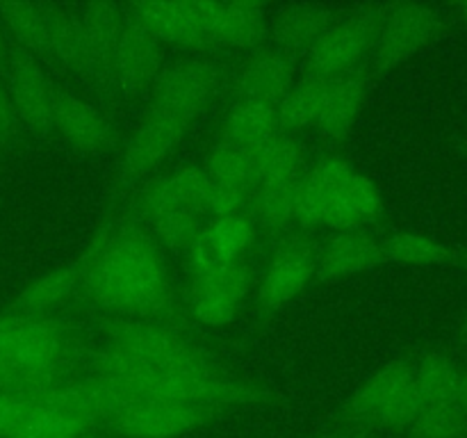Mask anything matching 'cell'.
Masks as SVG:
<instances>
[{
	"label": "cell",
	"mask_w": 467,
	"mask_h": 438,
	"mask_svg": "<svg viewBox=\"0 0 467 438\" xmlns=\"http://www.w3.org/2000/svg\"><path fill=\"white\" fill-rule=\"evenodd\" d=\"M80 287L96 304L123 318L173 328L176 299L153 237L135 226L105 228L78 265ZM178 331V328H173Z\"/></svg>",
	"instance_id": "6da1fadb"
},
{
	"label": "cell",
	"mask_w": 467,
	"mask_h": 438,
	"mask_svg": "<svg viewBox=\"0 0 467 438\" xmlns=\"http://www.w3.org/2000/svg\"><path fill=\"white\" fill-rule=\"evenodd\" d=\"M80 345L48 315L0 318V392L32 400L73 379Z\"/></svg>",
	"instance_id": "7a4b0ae2"
},
{
	"label": "cell",
	"mask_w": 467,
	"mask_h": 438,
	"mask_svg": "<svg viewBox=\"0 0 467 438\" xmlns=\"http://www.w3.org/2000/svg\"><path fill=\"white\" fill-rule=\"evenodd\" d=\"M103 422V402L89 377H73L44 395L32 397L14 438H89Z\"/></svg>",
	"instance_id": "3957f363"
},
{
	"label": "cell",
	"mask_w": 467,
	"mask_h": 438,
	"mask_svg": "<svg viewBox=\"0 0 467 438\" xmlns=\"http://www.w3.org/2000/svg\"><path fill=\"white\" fill-rule=\"evenodd\" d=\"M213 415L217 411L208 406L135 395L117 402L105 415L103 427L123 438H178L208 422Z\"/></svg>",
	"instance_id": "277c9868"
},
{
	"label": "cell",
	"mask_w": 467,
	"mask_h": 438,
	"mask_svg": "<svg viewBox=\"0 0 467 438\" xmlns=\"http://www.w3.org/2000/svg\"><path fill=\"white\" fill-rule=\"evenodd\" d=\"M420 404L415 370L409 363H390L369 377L347 402L345 415L356 422L406 429Z\"/></svg>",
	"instance_id": "5b68a950"
},
{
	"label": "cell",
	"mask_w": 467,
	"mask_h": 438,
	"mask_svg": "<svg viewBox=\"0 0 467 438\" xmlns=\"http://www.w3.org/2000/svg\"><path fill=\"white\" fill-rule=\"evenodd\" d=\"M383 7H365L345 18H336L306 53L308 76H342L356 71L360 59L368 57L377 35Z\"/></svg>",
	"instance_id": "8992f818"
},
{
	"label": "cell",
	"mask_w": 467,
	"mask_h": 438,
	"mask_svg": "<svg viewBox=\"0 0 467 438\" xmlns=\"http://www.w3.org/2000/svg\"><path fill=\"white\" fill-rule=\"evenodd\" d=\"M219 85V67L210 59L190 57L171 64L155 80L150 91L153 112L164 114L190 128V123L208 108Z\"/></svg>",
	"instance_id": "52a82bcc"
},
{
	"label": "cell",
	"mask_w": 467,
	"mask_h": 438,
	"mask_svg": "<svg viewBox=\"0 0 467 438\" xmlns=\"http://www.w3.org/2000/svg\"><path fill=\"white\" fill-rule=\"evenodd\" d=\"M438 30H441L438 14L427 5L404 3L383 7L369 50L372 71L383 73L406 62L420 48H424L438 35Z\"/></svg>",
	"instance_id": "ba28073f"
},
{
	"label": "cell",
	"mask_w": 467,
	"mask_h": 438,
	"mask_svg": "<svg viewBox=\"0 0 467 438\" xmlns=\"http://www.w3.org/2000/svg\"><path fill=\"white\" fill-rule=\"evenodd\" d=\"M249 265L244 260L222 265V267L194 272L187 287L190 313L208 327H223L240 310L249 292Z\"/></svg>",
	"instance_id": "9c48e42d"
},
{
	"label": "cell",
	"mask_w": 467,
	"mask_h": 438,
	"mask_svg": "<svg viewBox=\"0 0 467 438\" xmlns=\"http://www.w3.org/2000/svg\"><path fill=\"white\" fill-rule=\"evenodd\" d=\"M5 89L14 105L18 121L30 123L32 128H53V108L57 89L50 78L30 53H9L5 62Z\"/></svg>",
	"instance_id": "30bf717a"
},
{
	"label": "cell",
	"mask_w": 467,
	"mask_h": 438,
	"mask_svg": "<svg viewBox=\"0 0 467 438\" xmlns=\"http://www.w3.org/2000/svg\"><path fill=\"white\" fill-rule=\"evenodd\" d=\"M160 68H162V41L132 18L123 23L109 76H114L126 94H140L153 89L155 80L160 78Z\"/></svg>",
	"instance_id": "8fae6325"
},
{
	"label": "cell",
	"mask_w": 467,
	"mask_h": 438,
	"mask_svg": "<svg viewBox=\"0 0 467 438\" xmlns=\"http://www.w3.org/2000/svg\"><path fill=\"white\" fill-rule=\"evenodd\" d=\"M255 240V222L251 214H233V217L210 219L201 228L199 237L192 245L190 263L194 272L222 267V265L244 260V254Z\"/></svg>",
	"instance_id": "7c38bea8"
},
{
	"label": "cell",
	"mask_w": 467,
	"mask_h": 438,
	"mask_svg": "<svg viewBox=\"0 0 467 438\" xmlns=\"http://www.w3.org/2000/svg\"><path fill=\"white\" fill-rule=\"evenodd\" d=\"M317 254L308 242L292 240L285 242L274 254L267 272L258 287V301L263 308H281L287 301L295 299L310 278L315 276Z\"/></svg>",
	"instance_id": "4fadbf2b"
},
{
	"label": "cell",
	"mask_w": 467,
	"mask_h": 438,
	"mask_svg": "<svg viewBox=\"0 0 467 438\" xmlns=\"http://www.w3.org/2000/svg\"><path fill=\"white\" fill-rule=\"evenodd\" d=\"M187 128L164 114L149 110L141 119L140 126L132 132L130 141L123 153V173L126 178H144L153 173L164 160L171 155V151L181 144Z\"/></svg>",
	"instance_id": "5bb4252c"
},
{
	"label": "cell",
	"mask_w": 467,
	"mask_h": 438,
	"mask_svg": "<svg viewBox=\"0 0 467 438\" xmlns=\"http://www.w3.org/2000/svg\"><path fill=\"white\" fill-rule=\"evenodd\" d=\"M132 21L144 26L160 41L205 48L201 32L199 0H153V3L130 5Z\"/></svg>",
	"instance_id": "9a60e30c"
},
{
	"label": "cell",
	"mask_w": 467,
	"mask_h": 438,
	"mask_svg": "<svg viewBox=\"0 0 467 438\" xmlns=\"http://www.w3.org/2000/svg\"><path fill=\"white\" fill-rule=\"evenodd\" d=\"M237 99L244 103H260L278 108L292 89V67L276 48L251 53L242 62L235 80Z\"/></svg>",
	"instance_id": "2e32d148"
},
{
	"label": "cell",
	"mask_w": 467,
	"mask_h": 438,
	"mask_svg": "<svg viewBox=\"0 0 467 438\" xmlns=\"http://www.w3.org/2000/svg\"><path fill=\"white\" fill-rule=\"evenodd\" d=\"M381 260L386 258H383V245L377 235L365 228L342 231L328 237L327 245L317 251L315 274L324 281H333V278L365 272Z\"/></svg>",
	"instance_id": "e0dca14e"
},
{
	"label": "cell",
	"mask_w": 467,
	"mask_h": 438,
	"mask_svg": "<svg viewBox=\"0 0 467 438\" xmlns=\"http://www.w3.org/2000/svg\"><path fill=\"white\" fill-rule=\"evenodd\" d=\"M383 213V201L379 190L369 178L351 173L322 213V226L333 228L336 233L360 231L368 224L377 222Z\"/></svg>",
	"instance_id": "ac0fdd59"
},
{
	"label": "cell",
	"mask_w": 467,
	"mask_h": 438,
	"mask_svg": "<svg viewBox=\"0 0 467 438\" xmlns=\"http://www.w3.org/2000/svg\"><path fill=\"white\" fill-rule=\"evenodd\" d=\"M53 128L82 151H105L112 146V126L91 103L78 96L57 91L53 108Z\"/></svg>",
	"instance_id": "d6986e66"
},
{
	"label": "cell",
	"mask_w": 467,
	"mask_h": 438,
	"mask_svg": "<svg viewBox=\"0 0 467 438\" xmlns=\"http://www.w3.org/2000/svg\"><path fill=\"white\" fill-rule=\"evenodd\" d=\"M351 173L354 169L342 158H324L306 169L296 192V226L306 231L322 226L324 208Z\"/></svg>",
	"instance_id": "ffe728a7"
},
{
	"label": "cell",
	"mask_w": 467,
	"mask_h": 438,
	"mask_svg": "<svg viewBox=\"0 0 467 438\" xmlns=\"http://www.w3.org/2000/svg\"><path fill=\"white\" fill-rule=\"evenodd\" d=\"M304 173H278L255 181L249 203L255 226L260 224L272 231H290L296 226V192Z\"/></svg>",
	"instance_id": "44dd1931"
},
{
	"label": "cell",
	"mask_w": 467,
	"mask_h": 438,
	"mask_svg": "<svg viewBox=\"0 0 467 438\" xmlns=\"http://www.w3.org/2000/svg\"><path fill=\"white\" fill-rule=\"evenodd\" d=\"M85 39V71L109 73L119 35L123 30L121 9L112 3H89L78 7Z\"/></svg>",
	"instance_id": "7402d4cb"
},
{
	"label": "cell",
	"mask_w": 467,
	"mask_h": 438,
	"mask_svg": "<svg viewBox=\"0 0 467 438\" xmlns=\"http://www.w3.org/2000/svg\"><path fill=\"white\" fill-rule=\"evenodd\" d=\"M337 76H306L278 105V121L285 132L317 128L331 103Z\"/></svg>",
	"instance_id": "603a6c76"
},
{
	"label": "cell",
	"mask_w": 467,
	"mask_h": 438,
	"mask_svg": "<svg viewBox=\"0 0 467 438\" xmlns=\"http://www.w3.org/2000/svg\"><path fill=\"white\" fill-rule=\"evenodd\" d=\"M278 132H283V128L276 108L237 100L219 126V141L255 149L276 137Z\"/></svg>",
	"instance_id": "cb8c5ba5"
},
{
	"label": "cell",
	"mask_w": 467,
	"mask_h": 438,
	"mask_svg": "<svg viewBox=\"0 0 467 438\" xmlns=\"http://www.w3.org/2000/svg\"><path fill=\"white\" fill-rule=\"evenodd\" d=\"M267 30L265 9L258 3H219L214 7V48H249L263 39Z\"/></svg>",
	"instance_id": "d4e9b609"
},
{
	"label": "cell",
	"mask_w": 467,
	"mask_h": 438,
	"mask_svg": "<svg viewBox=\"0 0 467 438\" xmlns=\"http://www.w3.org/2000/svg\"><path fill=\"white\" fill-rule=\"evenodd\" d=\"M208 194L210 176L205 169L185 167L162 181L153 182L146 192L144 205H176V208L194 210V213L208 217Z\"/></svg>",
	"instance_id": "484cf974"
},
{
	"label": "cell",
	"mask_w": 467,
	"mask_h": 438,
	"mask_svg": "<svg viewBox=\"0 0 467 438\" xmlns=\"http://www.w3.org/2000/svg\"><path fill=\"white\" fill-rule=\"evenodd\" d=\"M365 94H368V80H365L363 73L351 71L337 76L331 103H328L322 123L317 126L324 140L342 141L349 135L351 126H354L360 110H363Z\"/></svg>",
	"instance_id": "4316f807"
},
{
	"label": "cell",
	"mask_w": 467,
	"mask_h": 438,
	"mask_svg": "<svg viewBox=\"0 0 467 438\" xmlns=\"http://www.w3.org/2000/svg\"><path fill=\"white\" fill-rule=\"evenodd\" d=\"M0 23L23 53H48V9L35 3H0Z\"/></svg>",
	"instance_id": "83f0119b"
},
{
	"label": "cell",
	"mask_w": 467,
	"mask_h": 438,
	"mask_svg": "<svg viewBox=\"0 0 467 438\" xmlns=\"http://www.w3.org/2000/svg\"><path fill=\"white\" fill-rule=\"evenodd\" d=\"M78 287H80V269H78V265L59 267L30 283L21 292L16 304L23 315H48L50 310L59 308L64 301L71 299Z\"/></svg>",
	"instance_id": "f1b7e54d"
},
{
	"label": "cell",
	"mask_w": 467,
	"mask_h": 438,
	"mask_svg": "<svg viewBox=\"0 0 467 438\" xmlns=\"http://www.w3.org/2000/svg\"><path fill=\"white\" fill-rule=\"evenodd\" d=\"M336 21L333 12L322 5H299V7L283 9L272 26V36L283 48H301L310 46L331 23Z\"/></svg>",
	"instance_id": "f546056e"
},
{
	"label": "cell",
	"mask_w": 467,
	"mask_h": 438,
	"mask_svg": "<svg viewBox=\"0 0 467 438\" xmlns=\"http://www.w3.org/2000/svg\"><path fill=\"white\" fill-rule=\"evenodd\" d=\"M48 9V55L68 68L85 71V39L78 7L53 5Z\"/></svg>",
	"instance_id": "4dcf8cb0"
},
{
	"label": "cell",
	"mask_w": 467,
	"mask_h": 438,
	"mask_svg": "<svg viewBox=\"0 0 467 438\" xmlns=\"http://www.w3.org/2000/svg\"><path fill=\"white\" fill-rule=\"evenodd\" d=\"M406 429L415 438H459L467 429V415L456 400H420Z\"/></svg>",
	"instance_id": "1f68e13d"
},
{
	"label": "cell",
	"mask_w": 467,
	"mask_h": 438,
	"mask_svg": "<svg viewBox=\"0 0 467 438\" xmlns=\"http://www.w3.org/2000/svg\"><path fill=\"white\" fill-rule=\"evenodd\" d=\"M149 213L158 240L171 251H190L205 226L203 214L176 205H150Z\"/></svg>",
	"instance_id": "d6a6232c"
},
{
	"label": "cell",
	"mask_w": 467,
	"mask_h": 438,
	"mask_svg": "<svg viewBox=\"0 0 467 438\" xmlns=\"http://www.w3.org/2000/svg\"><path fill=\"white\" fill-rule=\"evenodd\" d=\"M205 173L214 182L254 190V155L244 146L217 141L205 162Z\"/></svg>",
	"instance_id": "836d02e7"
},
{
	"label": "cell",
	"mask_w": 467,
	"mask_h": 438,
	"mask_svg": "<svg viewBox=\"0 0 467 438\" xmlns=\"http://www.w3.org/2000/svg\"><path fill=\"white\" fill-rule=\"evenodd\" d=\"M381 245L383 258L395 260V263L433 265L450 258V251L441 242L418 235V233H392L390 237L381 240Z\"/></svg>",
	"instance_id": "e575fe53"
},
{
	"label": "cell",
	"mask_w": 467,
	"mask_h": 438,
	"mask_svg": "<svg viewBox=\"0 0 467 438\" xmlns=\"http://www.w3.org/2000/svg\"><path fill=\"white\" fill-rule=\"evenodd\" d=\"M415 383L420 400H456L459 370L450 359L441 354H429L413 365Z\"/></svg>",
	"instance_id": "d590c367"
},
{
	"label": "cell",
	"mask_w": 467,
	"mask_h": 438,
	"mask_svg": "<svg viewBox=\"0 0 467 438\" xmlns=\"http://www.w3.org/2000/svg\"><path fill=\"white\" fill-rule=\"evenodd\" d=\"M251 190L223 182L210 181L208 194V217H233V214H249Z\"/></svg>",
	"instance_id": "8d00e7d4"
},
{
	"label": "cell",
	"mask_w": 467,
	"mask_h": 438,
	"mask_svg": "<svg viewBox=\"0 0 467 438\" xmlns=\"http://www.w3.org/2000/svg\"><path fill=\"white\" fill-rule=\"evenodd\" d=\"M30 400L14 392H0V438H14L26 420Z\"/></svg>",
	"instance_id": "74e56055"
},
{
	"label": "cell",
	"mask_w": 467,
	"mask_h": 438,
	"mask_svg": "<svg viewBox=\"0 0 467 438\" xmlns=\"http://www.w3.org/2000/svg\"><path fill=\"white\" fill-rule=\"evenodd\" d=\"M18 117L14 112V105L9 100L7 89H5V82L0 80V146H5L7 141H12L18 135Z\"/></svg>",
	"instance_id": "f35d334b"
},
{
	"label": "cell",
	"mask_w": 467,
	"mask_h": 438,
	"mask_svg": "<svg viewBox=\"0 0 467 438\" xmlns=\"http://www.w3.org/2000/svg\"><path fill=\"white\" fill-rule=\"evenodd\" d=\"M456 402L467 415V370H459V381H456Z\"/></svg>",
	"instance_id": "ab89813d"
},
{
	"label": "cell",
	"mask_w": 467,
	"mask_h": 438,
	"mask_svg": "<svg viewBox=\"0 0 467 438\" xmlns=\"http://www.w3.org/2000/svg\"><path fill=\"white\" fill-rule=\"evenodd\" d=\"M9 53H12V50H9V44H7V36H5L3 23H0V67H5V62H7Z\"/></svg>",
	"instance_id": "60d3db41"
},
{
	"label": "cell",
	"mask_w": 467,
	"mask_h": 438,
	"mask_svg": "<svg viewBox=\"0 0 467 438\" xmlns=\"http://www.w3.org/2000/svg\"><path fill=\"white\" fill-rule=\"evenodd\" d=\"M463 12H465V18H467V5L463 7Z\"/></svg>",
	"instance_id": "b9f144b4"
},
{
	"label": "cell",
	"mask_w": 467,
	"mask_h": 438,
	"mask_svg": "<svg viewBox=\"0 0 467 438\" xmlns=\"http://www.w3.org/2000/svg\"><path fill=\"white\" fill-rule=\"evenodd\" d=\"M89 438H94V436H89Z\"/></svg>",
	"instance_id": "7bdbcfd3"
},
{
	"label": "cell",
	"mask_w": 467,
	"mask_h": 438,
	"mask_svg": "<svg viewBox=\"0 0 467 438\" xmlns=\"http://www.w3.org/2000/svg\"><path fill=\"white\" fill-rule=\"evenodd\" d=\"M465 331H467V328H465Z\"/></svg>",
	"instance_id": "ee69618b"
}]
</instances>
